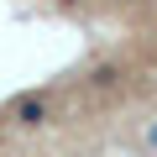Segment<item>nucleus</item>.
<instances>
[{
    "mask_svg": "<svg viewBox=\"0 0 157 157\" xmlns=\"http://www.w3.org/2000/svg\"><path fill=\"white\" fill-rule=\"evenodd\" d=\"M16 121H21V126H42V121H47V105H42V100H21V105H16Z\"/></svg>",
    "mask_w": 157,
    "mask_h": 157,
    "instance_id": "f257e3e1",
    "label": "nucleus"
}]
</instances>
